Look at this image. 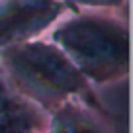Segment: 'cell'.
<instances>
[{
    "instance_id": "2",
    "label": "cell",
    "mask_w": 133,
    "mask_h": 133,
    "mask_svg": "<svg viewBox=\"0 0 133 133\" xmlns=\"http://www.w3.org/2000/svg\"><path fill=\"white\" fill-rule=\"evenodd\" d=\"M14 72L35 90L72 92L80 88V76L57 51L45 45H28L10 55Z\"/></svg>"
},
{
    "instance_id": "4",
    "label": "cell",
    "mask_w": 133,
    "mask_h": 133,
    "mask_svg": "<svg viewBox=\"0 0 133 133\" xmlns=\"http://www.w3.org/2000/svg\"><path fill=\"white\" fill-rule=\"evenodd\" d=\"M0 133H29V121L18 110H6L0 112Z\"/></svg>"
},
{
    "instance_id": "5",
    "label": "cell",
    "mask_w": 133,
    "mask_h": 133,
    "mask_svg": "<svg viewBox=\"0 0 133 133\" xmlns=\"http://www.w3.org/2000/svg\"><path fill=\"white\" fill-rule=\"evenodd\" d=\"M63 133H100V129H96L90 121L82 119L80 116H69L63 119L61 123Z\"/></svg>"
},
{
    "instance_id": "1",
    "label": "cell",
    "mask_w": 133,
    "mask_h": 133,
    "mask_svg": "<svg viewBox=\"0 0 133 133\" xmlns=\"http://www.w3.org/2000/svg\"><path fill=\"white\" fill-rule=\"evenodd\" d=\"M57 39L88 75L98 78L116 72L127 63V39L104 22L80 20L59 29Z\"/></svg>"
},
{
    "instance_id": "3",
    "label": "cell",
    "mask_w": 133,
    "mask_h": 133,
    "mask_svg": "<svg viewBox=\"0 0 133 133\" xmlns=\"http://www.w3.org/2000/svg\"><path fill=\"white\" fill-rule=\"evenodd\" d=\"M55 14L57 4L51 0H12L0 6V45L41 29Z\"/></svg>"
},
{
    "instance_id": "6",
    "label": "cell",
    "mask_w": 133,
    "mask_h": 133,
    "mask_svg": "<svg viewBox=\"0 0 133 133\" xmlns=\"http://www.w3.org/2000/svg\"><path fill=\"white\" fill-rule=\"evenodd\" d=\"M80 2H88V4H110V2H116V0H80Z\"/></svg>"
}]
</instances>
